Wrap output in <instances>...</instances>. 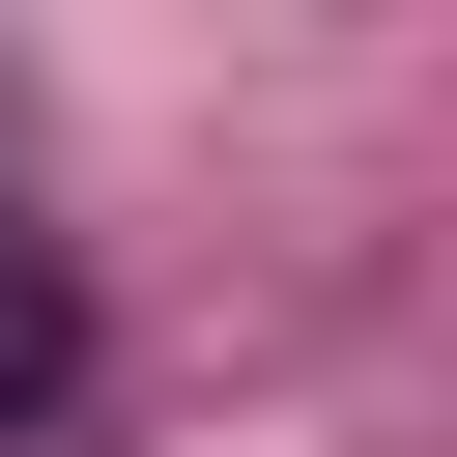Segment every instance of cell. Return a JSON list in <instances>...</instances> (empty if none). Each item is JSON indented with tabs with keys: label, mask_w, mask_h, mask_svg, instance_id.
I'll use <instances>...</instances> for the list:
<instances>
[{
	"label": "cell",
	"mask_w": 457,
	"mask_h": 457,
	"mask_svg": "<svg viewBox=\"0 0 457 457\" xmlns=\"http://www.w3.org/2000/svg\"><path fill=\"white\" fill-rule=\"evenodd\" d=\"M0 400H57V257L0 228Z\"/></svg>",
	"instance_id": "cell-1"
}]
</instances>
